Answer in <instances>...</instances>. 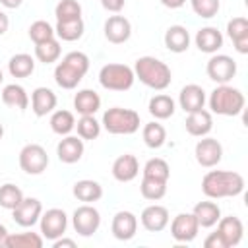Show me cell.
<instances>
[{"instance_id":"19","label":"cell","mask_w":248,"mask_h":248,"mask_svg":"<svg viewBox=\"0 0 248 248\" xmlns=\"http://www.w3.org/2000/svg\"><path fill=\"white\" fill-rule=\"evenodd\" d=\"M178 105L184 112H196L205 105V91L198 83H188L178 93Z\"/></svg>"},{"instance_id":"8","label":"cell","mask_w":248,"mask_h":248,"mask_svg":"<svg viewBox=\"0 0 248 248\" xmlns=\"http://www.w3.org/2000/svg\"><path fill=\"white\" fill-rule=\"evenodd\" d=\"M72 227L79 236H93L101 227V213L91 203H83L72 213Z\"/></svg>"},{"instance_id":"49","label":"cell","mask_w":248,"mask_h":248,"mask_svg":"<svg viewBox=\"0 0 248 248\" xmlns=\"http://www.w3.org/2000/svg\"><path fill=\"white\" fill-rule=\"evenodd\" d=\"M0 4L4 8H8V10H16V8H19L23 4V0H0Z\"/></svg>"},{"instance_id":"24","label":"cell","mask_w":248,"mask_h":248,"mask_svg":"<svg viewBox=\"0 0 248 248\" xmlns=\"http://www.w3.org/2000/svg\"><path fill=\"white\" fill-rule=\"evenodd\" d=\"M213 128V116L209 110L205 108H200L196 112H188V118H186V132L190 136H196V138H203L211 132Z\"/></svg>"},{"instance_id":"3","label":"cell","mask_w":248,"mask_h":248,"mask_svg":"<svg viewBox=\"0 0 248 248\" xmlns=\"http://www.w3.org/2000/svg\"><path fill=\"white\" fill-rule=\"evenodd\" d=\"M132 70H134L136 79H140L145 87L155 89V91L167 89L170 85V81H172L170 68L163 60H159L155 56H140Z\"/></svg>"},{"instance_id":"33","label":"cell","mask_w":248,"mask_h":248,"mask_svg":"<svg viewBox=\"0 0 248 248\" xmlns=\"http://www.w3.org/2000/svg\"><path fill=\"white\" fill-rule=\"evenodd\" d=\"M45 238L39 232H10L6 238V248H43Z\"/></svg>"},{"instance_id":"28","label":"cell","mask_w":248,"mask_h":248,"mask_svg":"<svg viewBox=\"0 0 248 248\" xmlns=\"http://www.w3.org/2000/svg\"><path fill=\"white\" fill-rule=\"evenodd\" d=\"M74 108L78 114H95L101 108V97L93 89H79L74 95Z\"/></svg>"},{"instance_id":"45","label":"cell","mask_w":248,"mask_h":248,"mask_svg":"<svg viewBox=\"0 0 248 248\" xmlns=\"http://www.w3.org/2000/svg\"><path fill=\"white\" fill-rule=\"evenodd\" d=\"M124 4H126V0H101V6L110 14H118L124 8Z\"/></svg>"},{"instance_id":"43","label":"cell","mask_w":248,"mask_h":248,"mask_svg":"<svg viewBox=\"0 0 248 248\" xmlns=\"http://www.w3.org/2000/svg\"><path fill=\"white\" fill-rule=\"evenodd\" d=\"M190 6L194 10V14L198 17H203V19H211L219 14V8H221V2L219 0H190Z\"/></svg>"},{"instance_id":"16","label":"cell","mask_w":248,"mask_h":248,"mask_svg":"<svg viewBox=\"0 0 248 248\" xmlns=\"http://www.w3.org/2000/svg\"><path fill=\"white\" fill-rule=\"evenodd\" d=\"M110 232L116 240H132L138 232V217L132 211H116L110 223Z\"/></svg>"},{"instance_id":"2","label":"cell","mask_w":248,"mask_h":248,"mask_svg":"<svg viewBox=\"0 0 248 248\" xmlns=\"http://www.w3.org/2000/svg\"><path fill=\"white\" fill-rule=\"evenodd\" d=\"M89 72V56L81 50L68 52L54 68V81L62 89H76Z\"/></svg>"},{"instance_id":"31","label":"cell","mask_w":248,"mask_h":248,"mask_svg":"<svg viewBox=\"0 0 248 248\" xmlns=\"http://www.w3.org/2000/svg\"><path fill=\"white\" fill-rule=\"evenodd\" d=\"M8 72L12 78H29L35 72V58L27 52L14 54L8 60Z\"/></svg>"},{"instance_id":"5","label":"cell","mask_w":248,"mask_h":248,"mask_svg":"<svg viewBox=\"0 0 248 248\" xmlns=\"http://www.w3.org/2000/svg\"><path fill=\"white\" fill-rule=\"evenodd\" d=\"M140 114L132 108H122V107H112L105 110L101 126L112 134V136H130L140 130Z\"/></svg>"},{"instance_id":"23","label":"cell","mask_w":248,"mask_h":248,"mask_svg":"<svg viewBox=\"0 0 248 248\" xmlns=\"http://www.w3.org/2000/svg\"><path fill=\"white\" fill-rule=\"evenodd\" d=\"M56 93L48 87H37L31 93V110L35 116H46L56 108Z\"/></svg>"},{"instance_id":"25","label":"cell","mask_w":248,"mask_h":248,"mask_svg":"<svg viewBox=\"0 0 248 248\" xmlns=\"http://www.w3.org/2000/svg\"><path fill=\"white\" fill-rule=\"evenodd\" d=\"M165 46L174 52V54H180V52H186L188 46H190V33L184 25H170L167 31H165Z\"/></svg>"},{"instance_id":"20","label":"cell","mask_w":248,"mask_h":248,"mask_svg":"<svg viewBox=\"0 0 248 248\" xmlns=\"http://www.w3.org/2000/svg\"><path fill=\"white\" fill-rule=\"evenodd\" d=\"M227 35L234 45V50L238 54H248V19L238 16L229 19L227 23Z\"/></svg>"},{"instance_id":"47","label":"cell","mask_w":248,"mask_h":248,"mask_svg":"<svg viewBox=\"0 0 248 248\" xmlns=\"http://www.w3.org/2000/svg\"><path fill=\"white\" fill-rule=\"evenodd\" d=\"M8 27H10V17H8V14H6V12H2V10H0V37L8 31Z\"/></svg>"},{"instance_id":"4","label":"cell","mask_w":248,"mask_h":248,"mask_svg":"<svg viewBox=\"0 0 248 248\" xmlns=\"http://www.w3.org/2000/svg\"><path fill=\"white\" fill-rule=\"evenodd\" d=\"M246 99L244 93L238 87H232L229 83L217 85L209 95V108L215 114L221 116H236L244 110Z\"/></svg>"},{"instance_id":"40","label":"cell","mask_w":248,"mask_h":248,"mask_svg":"<svg viewBox=\"0 0 248 248\" xmlns=\"http://www.w3.org/2000/svg\"><path fill=\"white\" fill-rule=\"evenodd\" d=\"M78 128V136L81 140H97L101 134V122L95 118V114H85L76 122Z\"/></svg>"},{"instance_id":"48","label":"cell","mask_w":248,"mask_h":248,"mask_svg":"<svg viewBox=\"0 0 248 248\" xmlns=\"http://www.w3.org/2000/svg\"><path fill=\"white\" fill-rule=\"evenodd\" d=\"M165 8H170V10H178V8H182L184 4H186V0H159Z\"/></svg>"},{"instance_id":"29","label":"cell","mask_w":248,"mask_h":248,"mask_svg":"<svg viewBox=\"0 0 248 248\" xmlns=\"http://www.w3.org/2000/svg\"><path fill=\"white\" fill-rule=\"evenodd\" d=\"M2 103L10 108H17V110H25L29 107V95L25 91L23 85L19 83H8L2 89Z\"/></svg>"},{"instance_id":"34","label":"cell","mask_w":248,"mask_h":248,"mask_svg":"<svg viewBox=\"0 0 248 248\" xmlns=\"http://www.w3.org/2000/svg\"><path fill=\"white\" fill-rule=\"evenodd\" d=\"M141 138H143V143L149 147V149H159L165 145L167 141V130L163 124H159L157 120L153 122H147L141 130Z\"/></svg>"},{"instance_id":"39","label":"cell","mask_w":248,"mask_h":248,"mask_svg":"<svg viewBox=\"0 0 248 248\" xmlns=\"http://www.w3.org/2000/svg\"><path fill=\"white\" fill-rule=\"evenodd\" d=\"M140 192H141V196H143L145 200H149V202H159V200L165 198V194H167V182L143 176V178H141V184H140Z\"/></svg>"},{"instance_id":"6","label":"cell","mask_w":248,"mask_h":248,"mask_svg":"<svg viewBox=\"0 0 248 248\" xmlns=\"http://www.w3.org/2000/svg\"><path fill=\"white\" fill-rule=\"evenodd\" d=\"M136 81L134 70L126 64L110 62L99 70V83L108 91H128Z\"/></svg>"},{"instance_id":"18","label":"cell","mask_w":248,"mask_h":248,"mask_svg":"<svg viewBox=\"0 0 248 248\" xmlns=\"http://www.w3.org/2000/svg\"><path fill=\"white\" fill-rule=\"evenodd\" d=\"M83 151H85V145H83V140L79 136H70V134L62 136V140L56 145V155L66 165L78 163L83 157Z\"/></svg>"},{"instance_id":"17","label":"cell","mask_w":248,"mask_h":248,"mask_svg":"<svg viewBox=\"0 0 248 248\" xmlns=\"http://www.w3.org/2000/svg\"><path fill=\"white\" fill-rule=\"evenodd\" d=\"M217 232L225 240V246L232 248V246L240 244V240L244 236V225L236 215H227L217 221Z\"/></svg>"},{"instance_id":"14","label":"cell","mask_w":248,"mask_h":248,"mask_svg":"<svg viewBox=\"0 0 248 248\" xmlns=\"http://www.w3.org/2000/svg\"><path fill=\"white\" fill-rule=\"evenodd\" d=\"M103 31H105V39L112 45H122L126 43L130 37H132V23L124 17V16H110L107 17L105 25H103Z\"/></svg>"},{"instance_id":"22","label":"cell","mask_w":248,"mask_h":248,"mask_svg":"<svg viewBox=\"0 0 248 248\" xmlns=\"http://www.w3.org/2000/svg\"><path fill=\"white\" fill-rule=\"evenodd\" d=\"M223 33L217 29V27H202L198 29L196 37H194V43L196 46L200 48V52H205V54H215L221 46H223Z\"/></svg>"},{"instance_id":"42","label":"cell","mask_w":248,"mask_h":248,"mask_svg":"<svg viewBox=\"0 0 248 248\" xmlns=\"http://www.w3.org/2000/svg\"><path fill=\"white\" fill-rule=\"evenodd\" d=\"M29 39L35 43V45H39V43H45V41H48V39H54V27L48 23V21H45V19H37V21H33L31 25H29Z\"/></svg>"},{"instance_id":"27","label":"cell","mask_w":248,"mask_h":248,"mask_svg":"<svg viewBox=\"0 0 248 248\" xmlns=\"http://www.w3.org/2000/svg\"><path fill=\"white\" fill-rule=\"evenodd\" d=\"M72 194H74V198H78L83 203H93L103 198V186L97 180L83 178L72 186Z\"/></svg>"},{"instance_id":"9","label":"cell","mask_w":248,"mask_h":248,"mask_svg":"<svg viewBox=\"0 0 248 248\" xmlns=\"http://www.w3.org/2000/svg\"><path fill=\"white\" fill-rule=\"evenodd\" d=\"M39 225H41L43 238H46V240L52 242L58 236H64V232L68 229V215L60 207H50V209H46V211L41 213Z\"/></svg>"},{"instance_id":"32","label":"cell","mask_w":248,"mask_h":248,"mask_svg":"<svg viewBox=\"0 0 248 248\" xmlns=\"http://www.w3.org/2000/svg\"><path fill=\"white\" fill-rule=\"evenodd\" d=\"M83 31H85V25H83L81 17L72 19V21H56V25H54V35L66 43H74V41L81 39Z\"/></svg>"},{"instance_id":"35","label":"cell","mask_w":248,"mask_h":248,"mask_svg":"<svg viewBox=\"0 0 248 248\" xmlns=\"http://www.w3.org/2000/svg\"><path fill=\"white\" fill-rule=\"evenodd\" d=\"M48 124H50V130H52L54 134H58V136H68V134L76 128V118H74V114H72L70 110L60 108V110H52Z\"/></svg>"},{"instance_id":"30","label":"cell","mask_w":248,"mask_h":248,"mask_svg":"<svg viewBox=\"0 0 248 248\" xmlns=\"http://www.w3.org/2000/svg\"><path fill=\"white\" fill-rule=\"evenodd\" d=\"M147 110L149 114L155 118V120H167L174 114L176 110V105H174V99L170 95H165V93H159L155 97L149 99V105H147Z\"/></svg>"},{"instance_id":"13","label":"cell","mask_w":248,"mask_h":248,"mask_svg":"<svg viewBox=\"0 0 248 248\" xmlns=\"http://www.w3.org/2000/svg\"><path fill=\"white\" fill-rule=\"evenodd\" d=\"M200 232L198 219L194 213H178L170 221V236L176 242H192Z\"/></svg>"},{"instance_id":"44","label":"cell","mask_w":248,"mask_h":248,"mask_svg":"<svg viewBox=\"0 0 248 248\" xmlns=\"http://www.w3.org/2000/svg\"><path fill=\"white\" fill-rule=\"evenodd\" d=\"M203 246H205V248H227V246H225V240L221 238V234H219L217 231L207 234V238L203 240Z\"/></svg>"},{"instance_id":"38","label":"cell","mask_w":248,"mask_h":248,"mask_svg":"<svg viewBox=\"0 0 248 248\" xmlns=\"http://www.w3.org/2000/svg\"><path fill=\"white\" fill-rule=\"evenodd\" d=\"M23 200V192L19 186L12 184V182H6L0 186V207L2 209H16L19 205V202Z\"/></svg>"},{"instance_id":"36","label":"cell","mask_w":248,"mask_h":248,"mask_svg":"<svg viewBox=\"0 0 248 248\" xmlns=\"http://www.w3.org/2000/svg\"><path fill=\"white\" fill-rule=\"evenodd\" d=\"M62 54V46H60V41L58 39H48L45 43H39L35 45V58L43 64H52L60 58Z\"/></svg>"},{"instance_id":"7","label":"cell","mask_w":248,"mask_h":248,"mask_svg":"<svg viewBox=\"0 0 248 248\" xmlns=\"http://www.w3.org/2000/svg\"><path fill=\"white\" fill-rule=\"evenodd\" d=\"M19 169L25 172V174H43L48 167V155H46V149L39 143H27L21 147L19 151Z\"/></svg>"},{"instance_id":"15","label":"cell","mask_w":248,"mask_h":248,"mask_svg":"<svg viewBox=\"0 0 248 248\" xmlns=\"http://www.w3.org/2000/svg\"><path fill=\"white\" fill-rule=\"evenodd\" d=\"M140 221H141V227L149 232H161L167 229L169 221H170V215H169V209L165 205H159V203H153V205H147L141 215H140Z\"/></svg>"},{"instance_id":"12","label":"cell","mask_w":248,"mask_h":248,"mask_svg":"<svg viewBox=\"0 0 248 248\" xmlns=\"http://www.w3.org/2000/svg\"><path fill=\"white\" fill-rule=\"evenodd\" d=\"M41 213H43V203H41V200H37V198H25V196H23V200L19 202V205H17L16 209H12V219H14L19 227L29 229V227H33V225L39 223Z\"/></svg>"},{"instance_id":"11","label":"cell","mask_w":248,"mask_h":248,"mask_svg":"<svg viewBox=\"0 0 248 248\" xmlns=\"http://www.w3.org/2000/svg\"><path fill=\"white\" fill-rule=\"evenodd\" d=\"M194 157H196L198 165L203 167V169L217 167L221 163V159H223V145L215 138L203 136L194 147Z\"/></svg>"},{"instance_id":"37","label":"cell","mask_w":248,"mask_h":248,"mask_svg":"<svg viewBox=\"0 0 248 248\" xmlns=\"http://www.w3.org/2000/svg\"><path fill=\"white\" fill-rule=\"evenodd\" d=\"M143 176L147 178H155V180H163V182H169V176H170V167L165 159L161 157H153L149 159L145 165H143Z\"/></svg>"},{"instance_id":"41","label":"cell","mask_w":248,"mask_h":248,"mask_svg":"<svg viewBox=\"0 0 248 248\" xmlns=\"http://www.w3.org/2000/svg\"><path fill=\"white\" fill-rule=\"evenodd\" d=\"M56 21H72L81 17V4L78 0H60L54 8Z\"/></svg>"},{"instance_id":"50","label":"cell","mask_w":248,"mask_h":248,"mask_svg":"<svg viewBox=\"0 0 248 248\" xmlns=\"http://www.w3.org/2000/svg\"><path fill=\"white\" fill-rule=\"evenodd\" d=\"M8 229H6V225H2L0 223V246H6V238H8Z\"/></svg>"},{"instance_id":"10","label":"cell","mask_w":248,"mask_h":248,"mask_svg":"<svg viewBox=\"0 0 248 248\" xmlns=\"http://www.w3.org/2000/svg\"><path fill=\"white\" fill-rule=\"evenodd\" d=\"M205 72L207 78L211 81H215L217 85L221 83H229L234 76H236V62L229 56V54H211V58L205 64Z\"/></svg>"},{"instance_id":"52","label":"cell","mask_w":248,"mask_h":248,"mask_svg":"<svg viewBox=\"0 0 248 248\" xmlns=\"http://www.w3.org/2000/svg\"><path fill=\"white\" fill-rule=\"evenodd\" d=\"M2 81H4V74H2V70H0V85H2Z\"/></svg>"},{"instance_id":"26","label":"cell","mask_w":248,"mask_h":248,"mask_svg":"<svg viewBox=\"0 0 248 248\" xmlns=\"http://www.w3.org/2000/svg\"><path fill=\"white\" fill-rule=\"evenodd\" d=\"M192 213L198 219L200 229H211L221 219V207L215 202H198L194 205Z\"/></svg>"},{"instance_id":"46","label":"cell","mask_w":248,"mask_h":248,"mask_svg":"<svg viewBox=\"0 0 248 248\" xmlns=\"http://www.w3.org/2000/svg\"><path fill=\"white\" fill-rule=\"evenodd\" d=\"M52 246H54V248H64V246H68V248H76V242H74L72 238L58 236L56 240H52Z\"/></svg>"},{"instance_id":"1","label":"cell","mask_w":248,"mask_h":248,"mask_svg":"<svg viewBox=\"0 0 248 248\" xmlns=\"http://www.w3.org/2000/svg\"><path fill=\"white\" fill-rule=\"evenodd\" d=\"M244 178L234 170H209L202 178V192L209 200L234 198L244 192Z\"/></svg>"},{"instance_id":"21","label":"cell","mask_w":248,"mask_h":248,"mask_svg":"<svg viewBox=\"0 0 248 248\" xmlns=\"http://www.w3.org/2000/svg\"><path fill=\"white\" fill-rule=\"evenodd\" d=\"M140 174V163L136 159V155L132 153H124L118 155L112 163V176L118 182H132L136 176Z\"/></svg>"},{"instance_id":"51","label":"cell","mask_w":248,"mask_h":248,"mask_svg":"<svg viewBox=\"0 0 248 248\" xmlns=\"http://www.w3.org/2000/svg\"><path fill=\"white\" fill-rule=\"evenodd\" d=\"M2 136H4V124L0 122V140H2Z\"/></svg>"}]
</instances>
